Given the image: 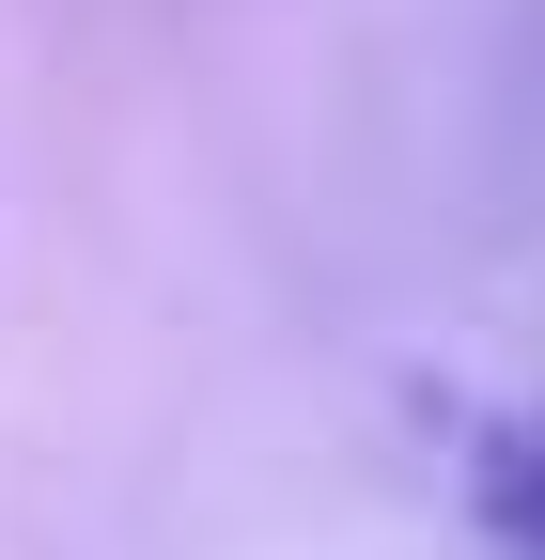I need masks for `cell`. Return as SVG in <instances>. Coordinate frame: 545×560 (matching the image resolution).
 Instances as JSON below:
<instances>
[{"mask_svg": "<svg viewBox=\"0 0 545 560\" xmlns=\"http://www.w3.org/2000/svg\"><path fill=\"white\" fill-rule=\"evenodd\" d=\"M467 499H484V529H499V545H530V560H545V374L484 420V436H467Z\"/></svg>", "mask_w": 545, "mask_h": 560, "instance_id": "obj_1", "label": "cell"}]
</instances>
